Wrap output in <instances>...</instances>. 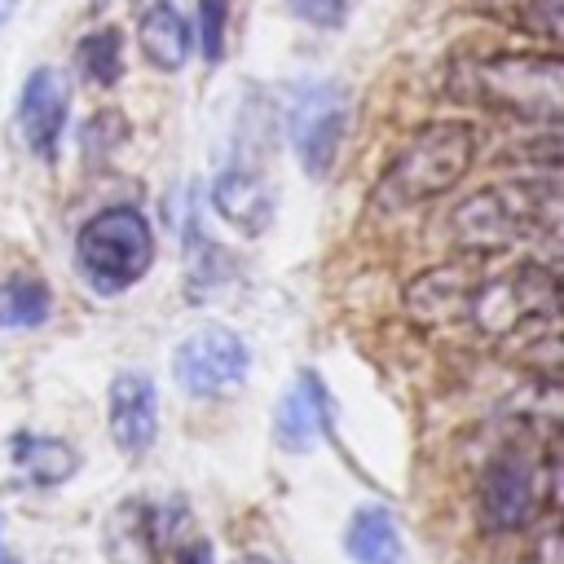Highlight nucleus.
I'll return each instance as SVG.
<instances>
[{"label": "nucleus", "mask_w": 564, "mask_h": 564, "mask_svg": "<svg viewBox=\"0 0 564 564\" xmlns=\"http://www.w3.org/2000/svg\"><path fill=\"white\" fill-rule=\"evenodd\" d=\"M476 511H480V524L494 533L533 529L542 516H555L560 511V445H555V436H546L542 445L511 441L507 449H498L480 476Z\"/></svg>", "instance_id": "f257e3e1"}, {"label": "nucleus", "mask_w": 564, "mask_h": 564, "mask_svg": "<svg viewBox=\"0 0 564 564\" xmlns=\"http://www.w3.org/2000/svg\"><path fill=\"white\" fill-rule=\"evenodd\" d=\"M471 163H476V128L463 119H436L401 145V154L379 176L370 207L375 212H410L419 203H432V198L449 194L467 176Z\"/></svg>", "instance_id": "f03ea898"}, {"label": "nucleus", "mask_w": 564, "mask_h": 564, "mask_svg": "<svg viewBox=\"0 0 564 564\" xmlns=\"http://www.w3.org/2000/svg\"><path fill=\"white\" fill-rule=\"evenodd\" d=\"M555 225H560V185H555V176L485 185V189L467 194L449 216V229H454L458 247H467L476 256L507 251L511 242L533 238V234L555 242Z\"/></svg>", "instance_id": "7ed1b4c3"}, {"label": "nucleus", "mask_w": 564, "mask_h": 564, "mask_svg": "<svg viewBox=\"0 0 564 564\" xmlns=\"http://www.w3.org/2000/svg\"><path fill=\"white\" fill-rule=\"evenodd\" d=\"M471 97L524 123L555 128L564 115V66L555 53H494L471 66Z\"/></svg>", "instance_id": "20e7f679"}, {"label": "nucleus", "mask_w": 564, "mask_h": 564, "mask_svg": "<svg viewBox=\"0 0 564 564\" xmlns=\"http://www.w3.org/2000/svg\"><path fill=\"white\" fill-rule=\"evenodd\" d=\"M75 260L97 291H128L154 264V229L137 207H106L75 234Z\"/></svg>", "instance_id": "39448f33"}, {"label": "nucleus", "mask_w": 564, "mask_h": 564, "mask_svg": "<svg viewBox=\"0 0 564 564\" xmlns=\"http://www.w3.org/2000/svg\"><path fill=\"white\" fill-rule=\"evenodd\" d=\"M247 370H251V352H247L242 335H234L229 326H203V330L185 335L172 352L176 383L198 401L234 397L242 388Z\"/></svg>", "instance_id": "423d86ee"}, {"label": "nucleus", "mask_w": 564, "mask_h": 564, "mask_svg": "<svg viewBox=\"0 0 564 564\" xmlns=\"http://www.w3.org/2000/svg\"><path fill=\"white\" fill-rule=\"evenodd\" d=\"M344 132H348V88L339 79L300 88V97L291 101V145L313 181H322L335 167Z\"/></svg>", "instance_id": "0eeeda50"}, {"label": "nucleus", "mask_w": 564, "mask_h": 564, "mask_svg": "<svg viewBox=\"0 0 564 564\" xmlns=\"http://www.w3.org/2000/svg\"><path fill=\"white\" fill-rule=\"evenodd\" d=\"M66 110H70V84L57 66H35L22 84L18 97V128L22 141L35 159H53L57 141L66 132Z\"/></svg>", "instance_id": "6e6552de"}, {"label": "nucleus", "mask_w": 564, "mask_h": 564, "mask_svg": "<svg viewBox=\"0 0 564 564\" xmlns=\"http://www.w3.org/2000/svg\"><path fill=\"white\" fill-rule=\"evenodd\" d=\"M106 419H110V436L123 454H145L159 436V392L150 383V375L123 370L110 379V397H106Z\"/></svg>", "instance_id": "1a4fd4ad"}, {"label": "nucleus", "mask_w": 564, "mask_h": 564, "mask_svg": "<svg viewBox=\"0 0 564 564\" xmlns=\"http://www.w3.org/2000/svg\"><path fill=\"white\" fill-rule=\"evenodd\" d=\"M330 432V392L317 370H300V379L286 388V397L273 410V436L282 449L304 454Z\"/></svg>", "instance_id": "9d476101"}, {"label": "nucleus", "mask_w": 564, "mask_h": 564, "mask_svg": "<svg viewBox=\"0 0 564 564\" xmlns=\"http://www.w3.org/2000/svg\"><path fill=\"white\" fill-rule=\"evenodd\" d=\"M471 286L476 278L467 273V264L449 260V264H436L427 273H419L410 286H405V308L414 322H458L467 317V300H471Z\"/></svg>", "instance_id": "9b49d317"}, {"label": "nucleus", "mask_w": 564, "mask_h": 564, "mask_svg": "<svg viewBox=\"0 0 564 564\" xmlns=\"http://www.w3.org/2000/svg\"><path fill=\"white\" fill-rule=\"evenodd\" d=\"M212 207L242 234H260L273 220V194H269L264 176L251 167H225L212 181Z\"/></svg>", "instance_id": "f8f14e48"}, {"label": "nucleus", "mask_w": 564, "mask_h": 564, "mask_svg": "<svg viewBox=\"0 0 564 564\" xmlns=\"http://www.w3.org/2000/svg\"><path fill=\"white\" fill-rule=\"evenodd\" d=\"M137 40H141V53L154 70H181L189 57V44H194V26L176 9V0H150L141 9Z\"/></svg>", "instance_id": "ddd939ff"}, {"label": "nucleus", "mask_w": 564, "mask_h": 564, "mask_svg": "<svg viewBox=\"0 0 564 564\" xmlns=\"http://www.w3.org/2000/svg\"><path fill=\"white\" fill-rule=\"evenodd\" d=\"M344 546L357 564H401V529L388 507H361L348 520Z\"/></svg>", "instance_id": "4468645a"}, {"label": "nucleus", "mask_w": 564, "mask_h": 564, "mask_svg": "<svg viewBox=\"0 0 564 564\" xmlns=\"http://www.w3.org/2000/svg\"><path fill=\"white\" fill-rule=\"evenodd\" d=\"M13 463H18L22 476L35 480V485H62V480L79 467V454H75L66 441H57V436L22 432V436L13 441Z\"/></svg>", "instance_id": "2eb2a0df"}, {"label": "nucleus", "mask_w": 564, "mask_h": 564, "mask_svg": "<svg viewBox=\"0 0 564 564\" xmlns=\"http://www.w3.org/2000/svg\"><path fill=\"white\" fill-rule=\"evenodd\" d=\"M75 62L84 70V79H93L97 88L119 84L123 75V35L115 26H97L75 44Z\"/></svg>", "instance_id": "dca6fc26"}, {"label": "nucleus", "mask_w": 564, "mask_h": 564, "mask_svg": "<svg viewBox=\"0 0 564 564\" xmlns=\"http://www.w3.org/2000/svg\"><path fill=\"white\" fill-rule=\"evenodd\" d=\"M48 286L31 273H13L4 286H0V326H40L48 317Z\"/></svg>", "instance_id": "f3484780"}, {"label": "nucleus", "mask_w": 564, "mask_h": 564, "mask_svg": "<svg viewBox=\"0 0 564 564\" xmlns=\"http://www.w3.org/2000/svg\"><path fill=\"white\" fill-rule=\"evenodd\" d=\"M225 18H229V0H198V44L207 66L225 57Z\"/></svg>", "instance_id": "a211bd4d"}, {"label": "nucleus", "mask_w": 564, "mask_h": 564, "mask_svg": "<svg viewBox=\"0 0 564 564\" xmlns=\"http://www.w3.org/2000/svg\"><path fill=\"white\" fill-rule=\"evenodd\" d=\"M348 4H352V0H291V13H295L300 22H308V26L335 31V26H344Z\"/></svg>", "instance_id": "6ab92c4d"}, {"label": "nucleus", "mask_w": 564, "mask_h": 564, "mask_svg": "<svg viewBox=\"0 0 564 564\" xmlns=\"http://www.w3.org/2000/svg\"><path fill=\"white\" fill-rule=\"evenodd\" d=\"M560 18H564V0H529L524 4V31L542 35V40H560Z\"/></svg>", "instance_id": "aec40b11"}, {"label": "nucleus", "mask_w": 564, "mask_h": 564, "mask_svg": "<svg viewBox=\"0 0 564 564\" xmlns=\"http://www.w3.org/2000/svg\"><path fill=\"white\" fill-rule=\"evenodd\" d=\"M533 564H560V529H555V516H542L538 529H533Z\"/></svg>", "instance_id": "412c9836"}, {"label": "nucleus", "mask_w": 564, "mask_h": 564, "mask_svg": "<svg viewBox=\"0 0 564 564\" xmlns=\"http://www.w3.org/2000/svg\"><path fill=\"white\" fill-rule=\"evenodd\" d=\"M172 564H216V551H212L207 538H189L185 546H176Z\"/></svg>", "instance_id": "4be33fe9"}, {"label": "nucleus", "mask_w": 564, "mask_h": 564, "mask_svg": "<svg viewBox=\"0 0 564 564\" xmlns=\"http://www.w3.org/2000/svg\"><path fill=\"white\" fill-rule=\"evenodd\" d=\"M234 564H282V560H273V555H242V560H234Z\"/></svg>", "instance_id": "5701e85b"}, {"label": "nucleus", "mask_w": 564, "mask_h": 564, "mask_svg": "<svg viewBox=\"0 0 564 564\" xmlns=\"http://www.w3.org/2000/svg\"><path fill=\"white\" fill-rule=\"evenodd\" d=\"M13 4H18V0H0V26L9 22V13H13Z\"/></svg>", "instance_id": "b1692460"}, {"label": "nucleus", "mask_w": 564, "mask_h": 564, "mask_svg": "<svg viewBox=\"0 0 564 564\" xmlns=\"http://www.w3.org/2000/svg\"><path fill=\"white\" fill-rule=\"evenodd\" d=\"M93 4H106V0H93Z\"/></svg>", "instance_id": "393cba45"}]
</instances>
